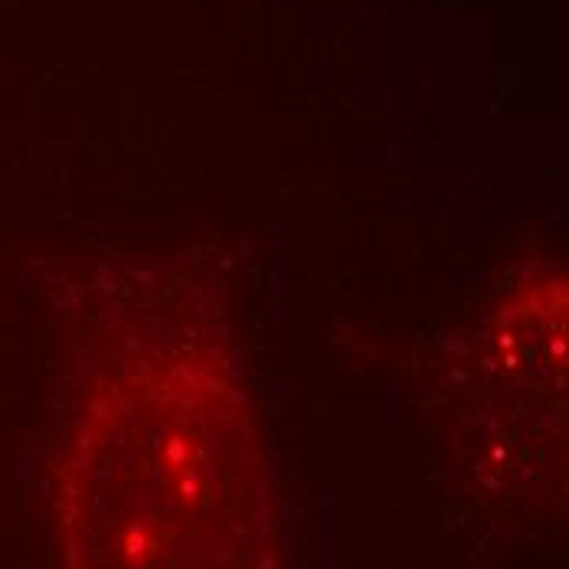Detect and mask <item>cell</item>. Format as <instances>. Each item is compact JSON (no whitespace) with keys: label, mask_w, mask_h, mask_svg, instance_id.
Listing matches in <instances>:
<instances>
[{"label":"cell","mask_w":569,"mask_h":569,"mask_svg":"<svg viewBox=\"0 0 569 569\" xmlns=\"http://www.w3.org/2000/svg\"><path fill=\"white\" fill-rule=\"evenodd\" d=\"M62 569H279L269 456L239 377L200 347L109 360L57 461Z\"/></svg>","instance_id":"cell-1"}]
</instances>
